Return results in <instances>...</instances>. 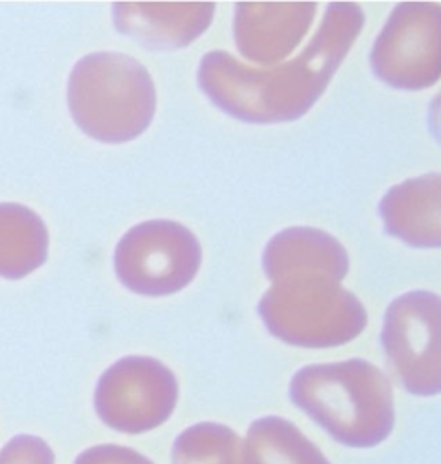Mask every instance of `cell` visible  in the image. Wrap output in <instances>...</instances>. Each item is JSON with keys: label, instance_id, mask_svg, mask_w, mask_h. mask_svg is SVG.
Masks as SVG:
<instances>
[{"label": "cell", "instance_id": "1", "mask_svg": "<svg viewBox=\"0 0 441 464\" xmlns=\"http://www.w3.org/2000/svg\"><path fill=\"white\" fill-rule=\"evenodd\" d=\"M366 16L353 2L328 5L321 26L301 54L271 68L247 66L214 51L198 66V85L212 102L247 123H284L305 116L360 35Z\"/></svg>", "mask_w": 441, "mask_h": 464}, {"label": "cell", "instance_id": "2", "mask_svg": "<svg viewBox=\"0 0 441 464\" xmlns=\"http://www.w3.org/2000/svg\"><path fill=\"white\" fill-rule=\"evenodd\" d=\"M68 106L74 123L91 139L126 143L152 123L158 92L150 72L135 57L93 53L71 72Z\"/></svg>", "mask_w": 441, "mask_h": 464}, {"label": "cell", "instance_id": "3", "mask_svg": "<svg viewBox=\"0 0 441 464\" xmlns=\"http://www.w3.org/2000/svg\"><path fill=\"white\" fill-rule=\"evenodd\" d=\"M259 314L274 335L302 345L353 339L368 323L362 303L341 282L324 275L274 282L259 301Z\"/></svg>", "mask_w": 441, "mask_h": 464}, {"label": "cell", "instance_id": "4", "mask_svg": "<svg viewBox=\"0 0 441 464\" xmlns=\"http://www.w3.org/2000/svg\"><path fill=\"white\" fill-rule=\"evenodd\" d=\"M202 265L194 232L177 221H143L124 233L114 252L120 282L147 297L171 295L190 285Z\"/></svg>", "mask_w": 441, "mask_h": 464}, {"label": "cell", "instance_id": "5", "mask_svg": "<svg viewBox=\"0 0 441 464\" xmlns=\"http://www.w3.org/2000/svg\"><path fill=\"white\" fill-rule=\"evenodd\" d=\"M369 59L374 74L393 89L436 85L441 74L440 4H398L376 38Z\"/></svg>", "mask_w": 441, "mask_h": 464}, {"label": "cell", "instance_id": "6", "mask_svg": "<svg viewBox=\"0 0 441 464\" xmlns=\"http://www.w3.org/2000/svg\"><path fill=\"white\" fill-rule=\"evenodd\" d=\"M314 2H240L235 11V42L247 61L276 66L292 54L312 26Z\"/></svg>", "mask_w": 441, "mask_h": 464}, {"label": "cell", "instance_id": "7", "mask_svg": "<svg viewBox=\"0 0 441 464\" xmlns=\"http://www.w3.org/2000/svg\"><path fill=\"white\" fill-rule=\"evenodd\" d=\"M211 2L147 4L118 2L112 7L114 24L123 35L139 40L147 49L175 51L190 45L214 18Z\"/></svg>", "mask_w": 441, "mask_h": 464}, {"label": "cell", "instance_id": "8", "mask_svg": "<svg viewBox=\"0 0 441 464\" xmlns=\"http://www.w3.org/2000/svg\"><path fill=\"white\" fill-rule=\"evenodd\" d=\"M265 276L274 284L288 276L324 275L341 282L349 268L347 249L333 235L309 227H293L274 235L263 254Z\"/></svg>", "mask_w": 441, "mask_h": 464}, {"label": "cell", "instance_id": "9", "mask_svg": "<svg viewBox=\"0 0 441 464\" xmlns=\"http://www.w3.org/2000/svg\"><path fill=\"white\" fill-rule=\"evenodd\" d=\"M440 198L438 173L395 185L379 204L385 230L412 247H440Z\"/></svg>", "mask_w": 441, "mask_h": 464}, {"label": "cell", "instance_id": "10", "mask_svg": "<svg viewBox=\"0 0 441 464\" xmlns=\"http://www.w3.org/2000/svg\"><path fill=\"white\" fill-rule=\"evenodd\" d=\"M49 256V232L34 209L0 204V276L21 280L40 268Z\"/></svg>", "mask_w": 441, "mask_h": 464}, {"label": "cell", "instance_id": "11", "mask_svg": "<svg viewBox=\"0 0 441 464\" xmlns=\"http://www.w3.org/2000/svg\"><path fill=\"white\" fill-rule=\"evenodd\" d=\"M49 446L32 435H18L0 450V464H53Z\"/></svg>", "mask_w": 441, "mask_h": 464}]
</instances>
